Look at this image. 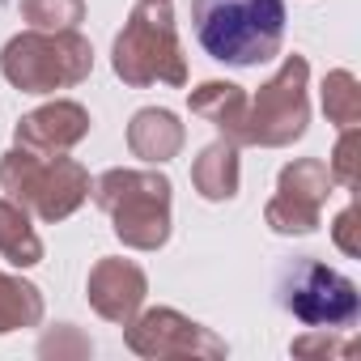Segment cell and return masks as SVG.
Here are the masks:
<instances>
[{
	"mask_svg": "<svg viewBox=\"0 0 361 361\" xmlns=\"http://www.w3.org/2000/svg\"><path fill=\"white\" fill-rule=\"evenodd\" d=\"M285 0H192L196 43L230 68H259L285 43Z\"/></svg>",
	"mask_w": 361,
	"mask_h": 361,
	"instance_id": "obj_1",
	"label": "cell"
},
{
	"mask_svg": "<svg viewBox=\"0 0 361 361\" xmlns=\"http://www.w3.org/2000/svg\"><path fill=\"white\" fill-rule=\"evenodd\" d=\"M90 196L111 217V230L128 251H161L170 243L174 183L161 170H128V166L102 170Z\"/></svg>",
	"mask_w": 361,
	"mask_h": 361,
	"instance_id": "obj_2",
	"label": "cell"
},
{
	"mask_svg": "<svg viewBox=\"0 0 361 361\" xmlns=\"http://www.w3.org/2000/svg\"><path fill=\"white\" fill-rule=\"evenodd\" d=\"M111 68L128 90L188 85V56L178 43V22L170 0H136L111 47Z\"/></svg>",
	"mask_w": 361,
	"mask_h": 361,
	"instance_id": "obj_3",
	"label": "cell"
},
{
	"mask_svg": "<svg viewBox=\"0 0 361 361\" xmlns=\"http://www.w3.org/2000/svg\"><path fill=\"white\" fill-rule=\"evenodd\" d=\"M0 188L30 217L56 226V221H68L90 200L94 183H90V170L68 153H35L13 145L0 157Z\"/></svg>",
	"mask_w": 361,
	"mask_h": 361,
	"instance_id": "obj_4",
	"label": "cell"
},
{
	"mask_svg": "<svg viewBox=\"0 0 361 361\" xmlns=\"http://www.w3.org/2000/svg\"><path fill=\"white\" fill-rule=\"evenodd\" d=\"M94 73V47L81 30H22L0 51V77L22 94L73 90Z\"/></svg>",
	"mask_w": 361,
	"mask_h": 361,
	"instance_id": "obj_5",
	"label": "cell"
},
{
	"mask_svg": "<svg viewBox=\"0 0 361 361\" xmlns=\"http://www.w3.org/2000/svg\"><path fill=\"white\" fill-rule=\"evenodd\" d=\"M276 293H281V306H285L293 319H302L306 327L348 331V327L361 319V293H357V285H353L344 272L319 264L314 255L293 259V264L281 272Z\"/></svg>",
	"mask_w": 361,
	"mask_h": 361,
	"instance_id": "obj_6",
	"label": "cell"
},
{
	"mask_svg": "<svg viewBox=\"0 0 361 361\" xmlns=\"http://www.w3.org/2000/svg\"><path fill=\"white\" fill-rule=\"evenodd\" d=\"M306 85H310V60L306 56H285L281 68L251 98V145L289 149L293 140L306 136V123H310Z\"/></svg>",
	"mask_w": 361,
	"mask_h": 361,
	"instance_id": "obj_7",
	"label": "cell"
},
{
	"mask_svg": "<svg viewBox=\"0 0 361 361\" xmlns=\"http://www.w3.org/2000/svg\"><path fill=\"white\" fill-rule=\"evenodd\" d=\"M123 344L145 357V361H166V357H204V361H221L230 353V344L188 319L183 310H174V306H153V310H140L132 323H123Z\"/></svg>",
	"mask_w": 361,
	"mask_h": 361,
	"instance_id": "obj_8",
	"label": "cell"
},
{
	"mask_svg": "<svg viewBox=\"0 0 361 361\" xmlns=\"http://www.w3.org/2000/svg\"><path fill=\"white\" fill-rule=\"evenodd\" d=\"M331 170L319 157H298L281 166L276 174V196L264 204V221L281 238H306L323 221V204L331 196Z\"/></svg>",
	"mask_w": 361,
	"mask_h": 361,
	"instance_id": "obj_9",
	"label": "cell"
},
{
	"mask_svg": "<svg viewBox=\"0 0 361 361\" xmlns=\"http://www.w3.org/2000/svg\"><path fill=\"white\" fill-rule=\"evenodd\" d=\"M85 298L94 306L98 319L123 327L132 323L140 310H145V298H149V276L136 259H123V255H102L90 276H85Z\"/></svg>",
	"mask_w": 361,
	"mask_h": 361,
	"instance_id": "obj_10",
	"label": "cell"
},
{
	"mask_svg": "<svg viewBox=\"0 0 361 361\" xmlns=\"http://www.w3.org/2000/svg\"><path fill=\"white\" fill-rule=\"evenodd\" d=\"M90 123L94 119L81 102L56 98V102H43L39 111L22 115L13 128V140L22 149H35V153H68L90 136Z\"/></svg>",
	"mask_w": 361,
	"mask_h": 361,
	"instance_id": "obj_11",
	"label": "cell"
},
{
	"mask_svg": "<svg viewBox=\"0 0 361 361\" xmlns=\"http://www.w3.org/2000/svg\"><path fill=\"white\" fill-rule=\"evenodd\" d=\"M188 111L200 115L204 123H213L238 149L251 145V98L243 94V85H234V81H204V85H196L188 94Z\"/></svg>",
	"mask_w": 361,
	"mask_h": 361,
	"instance_id": "obj_12",
	"label": "cell"
},
{
	"mask_svg": "<svg viewBox=\"0 0 361 361\" xmlns=\"http://www.w3.org/2000/svg\"><path fill=\"white\" fill-rule=\"evenodd\" d=\"M188 145V132L178 123L174 111L166 106H140L132 119H128V153L140 157L145 166H166L183 153Z\"/></svg>",
	"mask_w": 361,
	"mask_h": 361,
	"instance_id": "obj_13",
	"label": "cell"
},
{
	"mask_svg": "<svg viewBox=\"0 0 361 361\" xmlns=\"http://www.w3.org/2000/svg\"><path fill=\"white\" fill-rule=\"evenodd\" d=\"M243 183V161H238V145L234 140H213L200 149V157L192 161V188L200 192V200L209 204H226L238 196Z\"/></svg>",
	"mask_w": 361,
	"mask_h": 361,
	"instance_id": "obj_14",
	"label": "cell"
},
{
	"mask_svg": "<svg viewBox=\"0 0 361 361\" xmlns=\"http://www.w3.org/2000/svg\"><path fill=\"white\" fill-rule=\"evenodd\" d=\"M0 255H5L13 268L43 264V238L30 226V213L9 196H0Z\"/></svg>",
	"mask_w": 361,
	"mask_h": 361,
	"instance_id": "obj_15",
	"label": "cell"
},
{
	"mask_svg": "<svg viewBox=\"0 0 361 361\" xmlns=\"http://www.w3.org/2000/svg\"><path fill=\"white\" fill-rule=\"evenodd\" d=\"M43 323V293L39 285L0 272V336L22 331V327H39Z\"/></svg>",
	"mask_w": 361,
	"mask_h": 361,
	"instance_id": "obj_16",
	"label": "cell"
},
{
	"mask_svg": "<svg viewBox=\"0 0 361 361\" xmlns=\"http://www.w3.org/2000/svg\"><path fill=\"white\" fill-rule=\"evenodd\" d=\"M319 98H323L327 123H336V128H357L361 123V81L348 68H331L319 85Z\"/></svg>",
	"mask_w": 361,
	"mask_h": 361,
	"instance_id": "obj_17",
	"label": "cell"
},
{
	"mask_svg": "<svg viewBox=\"0 0 361 361\" xmlns=\"http://www.w3.org/2000/svg\"><path fill=\"white\" fill-rule=\"evenodd\" d=\"M26 30H77L85 22V0H22Z\"/></svg>",
	"mask_w": 361,
	"mask_h": 361,
	"instance_id": "obj_18",
	"label": "cell"
},
{
	"mask_svg": "<svg viewBox=\"0 0 361 361\" xmlns=\"http://www.w3.org/2000/svg\"><path fill=\"white\" fill-rule=\"evenodd\" d=\"M327 170H331V183L357 192L361 188V123L357 128H340V140L327 157Z\"/></svg>",
	"mask_w": 361,
	"mask_h": 361,
	"instance_id": "obj_19",
	"label": "cell"
},
{
	"mask_svg": "<svg viewBox=\"0 0 361 361\" xmlns=\"http://www.w3.org/2000/svg\"><path fill=\"white\" fill-rule=\"evenodd\" d=\"M289 353H293V357H344V353H348V340L336 336L331 327H310L306 336H298V340L289 344Z\"/></svg>",
	"mask_w": 361,
	"mask_h": 361,
	"instance_id": "obj_20",
	"label": "cell"
},
{
	"mask_svg": "<svg viewBox=\"0 0 361 361\" xmlns=\"http://www.w3.org/2000/svg\"><path fill=\"white\" fill-rule=\"evenodd\" d=\"M331 238H336V247L348 255V259H357L361 255V238H357V209L348 204V209H340V217H336V226H331Z\"/></svg>",
	"mask_w": 361,
	"mask_h": 361,
	"instance_id": "obj_21",
	"label": "cell"
}]
</instances>
